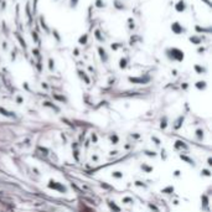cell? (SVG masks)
Segmentation results:
<instances>
[{"label": "cell", "mask_w": 212, "mask_h": 212, "mask_svg": "<svg viewBox=\"0 0 212 212\" xmlns=\"http://www.w3.org/2000/svg\"><path fill=\"white\" fill-rule=\"evenodd\" d=\"M165 55H166L170 60L178 61V62H182L184 57H185V53H184L180 49H178V47H169V49H166V51H165Z\"/></svg>", "instance_id": "obj_1"}, {"label": "cell", "mask_w": 212, "mask_h": 212, "mask_svg": "<svg viewBox=\"0 0 212 212\" xmlns=\"http://www.w3.org/2000/svg\"><path fill=\"white\" fill-rule=\"evenodd\" d=\"M171 31L175 35H181V34L186 32V29H185V26H182L179 21H175V22L171 24Z\"/></svg>", "instance_id": "obj_2"}, {"label": "cell", "mask_w": 212, "mask_h": 212, "mask_svg": "<svg viewBox=\"0 0 212 212\" xmlns=\"http://www.w3.org/2000/svg\"><path fill=\"white\" fill-rule=\"evenodd\" d=\"M175 10L178 11V13H184V11L186 10V3H185V0H179V1L175 4Z\"/></svg>", "instance_id": "obj_3"}, {"label": "cell", "mask_w": 212, "mask_h": 212, "mask_svg": "<svg viewBox=\"0 0 212 212\" xmlns=\"http://www.w3.org/2000/svg\"><path fill=\"white\" fill-rule=\"evenodd\" d=\"M97 50H98V53H99V56H101V60L105 63V62L108 61V53H107V51H105L102 46H98Z\"/></svg>", "instance_id": "obj_4"}, {"label": "cell", "mask_w": 212, "mask_h": 212, "mask_svg": "<svg viewBox=\"0 0 212 212\" xmlns=\"http://www.w3.org/2000/svg\"><path fill=\"white\" fill-rule=\"evenodd\" d=\"M25 13H26V16H27V21H29V25L32 24V15H31V7H30V3L27 1L26 3V6H25Z\"/></svg>", "instance_id": "obj_5"}, {"label": "cell", "mask_w": 212, "mask_h": 212, "mask_svg": "<svg viewBox=\"0 0 212 212\" xmlns=\"http://www.w3.org/2000/svg\"><path fill=\"white\" fill-rule=\"evenodd\" d=\"M38 21H40V25H41V27H42V30H44L46 34H49V32H50V27L47 26V24H46V21H45V16H44V15H41L40 19H38Z\"/></svg>", "instance_id": "obj_6"}, {"label": "cell", "mask_w": 212, "mask_h": 212, "mask_svg": "<svg viewBox=\"0 0 212 212\" xmlns=\"http://www.w3.org/2000/svg\"><path fill=\"white\" fill-rule=\"evenodd\" d=\"M195 30L197 31V32H205V34H211L212 32L211 27H201V26H198V25L195 26Z\"/></svg>", "instance_id": "obj_7"}, {"label": "cell", "mask_w": 212, "mask_h": 212, "mask_svg": "<svg viewBox=\"0 0 212 212\" xmlns=\"http://www.w3.org/2000/svg\"><path fill=\"white\" fill-rule=\"evenodd\" d=\"M202 38H203L202 36H191L190 38H188V41L194 45H200L202 42Z\"/></svg>", "instance_id": "obj_8"}, {"label": "cell", "mask_w": 212, "mask_h": 212, "mask_svg": "<svg viewBox=\"0 0 212 212\" xmlns=\"http://www.w3.org/2000/svg\"><path fill=\"white\" fill-rule=\"evenodd\" d=\"M15 36H16V38H18V41L20 42V45H21V47L24 50H26L27 49V45H26V42H25V40L22 38V36L19 32H15Z\"/></svg>", "instance_id": "obj_9"}, {"label": "cell", "mask_w": 212, "mask_h": 212, "mask_svg": "<svg viewBox=\"0 0 212 212\" xmlns=\"http://www.w3.org/2000/svg\"><path fill=\"white\" fill-rule=\"evenodd\" d=\"M87 41H88V34L81 35L80 38H78V44H80V45H86V44H87Z\"/></svg>", "instance_id": "obj_10"}, {"label": "cell", "mask_w": 212, "mask_h": 212, "mask_svg": "<svg viewBox=\"0 0 212 212\" xmlns=\"http://www.w3.org/2000/svg\"><path fill=\"white\" fill-rule=\"evenodd\" d=\"M31 36H32V41L34 42H36V44H38L40 45V37H38V34H37V31H31Z\"/></svg>", "instance_id": "obj_11"}, {"label": "cell", "mask_w": 212, "mask_h": 212, "mask_svg": "<svg viewBox=\"0 0 212 212\" xmlns=\"http://www.w3.org/2000/svg\"><path fill=\"white\" fill-rule=\"evenodd\" d=\"M113 4H114V6H115V9H118V10H124V4L123 3H120V0H114L113 1Z\"/></svg>", "instance_id": "obj_12"}, {"label": "cell", "mask_w": 212, "mask_h": 212, "mask_svg": "<svg viewBox=\"0 0 212 212\" xmlns=\"http://www.w3.org/2000/svg\"><path fill=\"white\" fill-rule=\"evenodd\" d=\"M94 6L98 7V9H103L105 6V4L103 3V0H96V3H94Z\"/></svg>", "instance_id": "obj_13"}, {"label": "cell", "mask_w": 212, "mask_h": 212, "mask_svg": "<svg viewBox=\"0 0 212 212\" xmlns=\"http://www.w3.org/2000/svg\"><path fill=\"white\" fill-rule=\"evenodd\" d=\"M127 63H128V60H127V58H125V57H122L120 61H119L120 68H125V67H127Z\"/></svg>", "instance_id": "obj_14"}, {"label": "cell", "mask_w": 212, "mask_h": 212, "mask_svg": "<svg viewBox=\"0 0 212 212\" xmlns=\"http://www.w3.org/2000/svg\"><path fill=\"white\" fill-rule=\"evenodd\" d=\"M94 36L97 37V40H98V41H101V42H102V41H104V38H103V36L101 35V31H99V30H96V31H94Z\"/></svg>", "instance_id": "obj_15"}, {"label": "cell", "mask_w": 212, "mask_h": 212, "mask_svg": "<svg viewBox=\"0 0 212 212\" xmlns=\"http://www.w3.org/2000/svg\"><path fill=\"white\" fill-rule=\"evenodd\" d=\"M37 3H38V0H34L32 1V9H31V11H32L34 15H36L37 13Z\"/></svg>", "instance_id": "obj_16"}, {"label": "cell", "mask_w": 212, "mask_h": 212, "mask_svg": "<svg viewBox=\"0 0 212 212\" xmlns=\"http://www.w3.org/2000/svg\"><path fill=\"white\" fill-rule=\"evenodd\" d=\"M52 35L55 36V38H56V41H57V42H61V36H60V34H58V31H57L56 29H53V30H52Z\"/></svg>", "instance_id": "obj_17"}, {"label": "cell", "mask_w": 212, "mask_h": 212, "mask_svg": "<svg viewBox=\"0 0 212 212\" xmlns=\"http://www.w3.org/2000/svg\"><path fill=\"white\" fill-rule=\"evenodd\" d=\"M78 3H80V0H70V7L71 9H76Z\"/></svg>", "instance_id": "obj_18"}, {"label": "cell", "mask_w": 212, "mask_h": 212, "mask_svg": "<svg viewBox=\"0 0 212 212\" xmlns=\"http://www.w3.org/2000/svg\"><path fill=\"white\" fill-rule=\"evenodd\" d=\"M111 47H112V50H113V51H117V50H118V47H120V44H112V45H111Z\"/></svg>", "instance_id": "obj_19"}, {"label": "cell", "mask_w": 212, "mask_h": 212, "mask_svg": "<svg viewBox=\"0 0 212 212\" xmlns=\"http://www.w3.org/2000/svg\"><path fill=\"white\" fill-rule=\"evenodd\" d=\"M49 65H50V70H53L55 63H53V60H52V58H50V60H49Z\"/></svg>", "instance_id": "obj_20"}, {"label": "cell", "mask_w": 212, "mask_h": 212, "mask_svg": "<svg viewBox=\"0 0 212 212\" xmlns=\"http://www.w3.org/2000/svg\"><path fill=\"white\" fill-rule=\"evenodd\" d=\"M195 68H196V71H197V72H203V67H201V66H198V65H196Z\"/></svg>", "instance_id": "obj_21"}, {"label": "cell", "mask_w": 212, "mask_h": 212, "mask_svg": "<svg viewBox=\"0 0 212 212\" xmlns=\"http://www.w3.org/2000/svg\"><path fill=\"white\" fill-rule=\"evenodd\" d=\"M201 1H203V3H205V4H206V5H207V6H211V5H212V4H211V1H210V0H201Z\"/></svg>", "instance_id": "obj_22"}]
</instances>
